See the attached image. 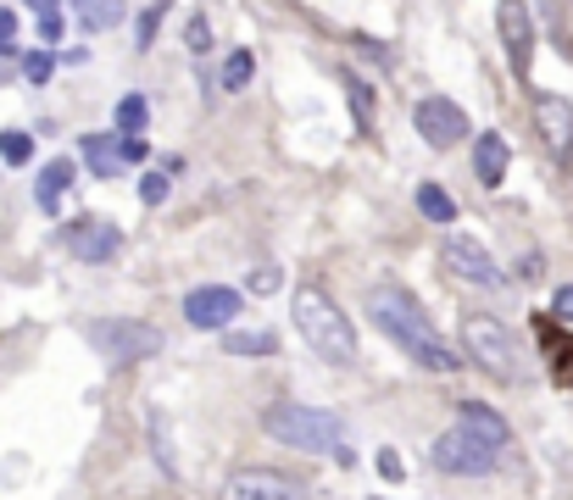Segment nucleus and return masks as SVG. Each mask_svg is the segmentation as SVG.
Wrapping results in <instances>:
<instances>
[{
	"label": "nucleus",
	"instance_id": "1",
	"mask_svg": "<svg viewBox=\"0 0 573 500\" xmlns=\"http://www.w3.org/2000/svg\"><path fill=\"white\" fill-rule=\"evenodd\" d=\"M368 312H373V323L385 328L423 373H457V367H462V357L435 334V323L423 317V307H418V300H412L401 284H378V289L368 295Z\"/></svg>",
	"mask_w": 573,
	"mask_h": 500
},
{
	"label": "nucleus",
	"instance_id": "2",
	"mask_svg": "<svg viewBox=\"0 0 573 500\" xmlns=\"http://www.w3.org/2000/svg\"><path fill=\"white\" fill-rule=\"evenodd\" d=\"M290 312H296L301 339L317 350L323 362H334V367L357 362V328H351V317L340 312V300H334L323 284H301L296 300H290Z\"/></svg>",
	"mask_w": 573,
	"mask_h": 500
},
{
	"label": "nucleus",
	"instance_id": "3",
	"mask_svg": "<svg viewBox=\"0 0 573 500\" xmlns=\"http://www.w3.org/2000/svg\"><path fill=\"white\" fill-rule=\"evenodd\" d=\"M262 428L273 445H290V450H307V457H340L346 462V423L334 412H317V407H301V400H273L262 407Z\"/></svg>",
	"mask_w": 573,
	"mask_h": 500
},
{
	"label": "nucleus",
	"instance_id": "4",
	"mask_svg": "<svg viewBox=\"0 0 573 500\" xmlns=\"http://www.w3.org/2000/svg\"><path fill=\"white\" fill-rule=\"evenodd\" d=\"M84 334H89V345H95V357H107L112 367L162 357V345H167V334H162L157 323H139V317H95Z\"/></svg>",
	"mask_w": 573,
	"mask_h": 500
},
{
	"label": "nucleus",
	"instance_id": "5",
	"mask_svg": "<svg viewBox=\"0 0 573 500\" xmlns=\"http://www.w3.org/2000/svg\"><path fill=\"white\" fill-rule=\"evenodd\" d=\"M462 350L473 362H479L485 373H496V378H518L523 373V350H518V334L507 328V323H496V317H485V312H473V317H462Z\"/></svg>",
	"mask_w": 573,
	"mask_h": 500
},
{
	"label": "nucleus",
	"instance_id": "6",
	"mask_svg": "<svg viewBox=\"0 0 573 500\" xmlns=\"http://www.w3.org/2000/svg\"><path fill=\"white\" fill-rule=\"evenodd\" d=\"M496 457H501V445H490V439H479V434H468L462 423H457V428H446L435 445H428V462H435L440 473H462V478L490 473V467H496Z\"/></svg>",
	"mask_w": 573,
	"mask_h": 500
},
{
	"label": "nucleus",
	"instance_id": "7",
	"mask_svg": "<svg viewBox=\"0 0 573 500\" xmlns=\"http://www.w3.org/2000/svg\"><path fill=\"white\" fill-rule=\"evenodd\" d=\"M412 123H418V134L435 145V150H451V145H462L473 128H468V112L457 107V100H446V95H423L418 107H412Z\"/></svg>",
	"mask_w": 573,
	"mask_h": 500
},
{
	"label": "nucleus",
	"instance_id": "8",
	"mask_svg": "<svg viewBox=\"0 0 573 500\" xmlns=\"http://www.w3.org/2000/svg\"><path fill=\"white\" fill-rule=\"evenodd\" d=\"M440 262H446L451 278H462V284H473V289H496V284H501L496 257H490V250L473 239V234H451L446 250H440Z\"/></svg>",
	"mask_w": 573,
	"mask_h": 500
},
{
	"label": "nucleus",
	"instance_id": "9",
	"mask_svg": "<svg viewBox=\"0 0 573 500\" xmlns=\"http://www.w3.org/2000/svg\"><path fill=\"white\" fill-rule=\"evenodd\" d=\"M217 500H301V478L273 473V467H234Z\"/></svg>",
	"mask_w": 573,
	"mask_h": 500
},
{
	"label": "nucleus",
	"instance_id": "10",
	"mask_svg": "<svg viewBox=\"0 0 573 500\" xmlns=\"http://www.w3.org/2000/svg\"><path fill=\"white\" fill-rule=\"evenodd\" d=\"M246 307V289H228V284H201L184 295V323L189 328H228Z\"/></svg>",
	"mask_w": 573,
	"mask_h": 500
},
{
	"label": "nucleus",
	"instance_id": "11",
	"mask_svg": "<svg viewBox=\"0 0 573 500\" xmlns=\"http://www.w3.org/2000/svg\"><path fill=\"white\" fill-rule=\"evenodd\" d=\"M535 128H540V145L551 150V162H573V107L562 95H535Z\"/></svg>",
	"mask_w": 573,
	"mask_h": 500
},
{
	"label": "nucleus",
	"instance_id": "12",
	"mask_svg": "<svg viewBox=\"0 0 573 500\" xmlns=\"http://www.w3.org/2000/svg\"><path fill=\"white\" fill-rule=\"evenodd\" d=\"M496 28H501V50H507L512 73H530V57H535L530 7H523V0H501V7H496Z\"/></svg>",
	"mask_w": 573,
	"mask_h": 500
},
{
	"label": "nucleus",
	"instance_id": "13",
	"mask_svg": "<svg viewBox=\"0 0 573 500\" xmlns=\"http://www.w3.org/2000/svg\"><path fill=\"white\" fill-rule=\"evenodd\" d=\"M67 250H73L78 262H112L117 250H123V234H117L112 217H78L67 228Z\"/></svg>",
	"mask_w": 573,
	"mask_h": 500
},
{
	"label": "nucleus",
	"instance_id": "14",
	"mask_svg": "<svg viewBox=\"0 0 573 500\" xmlns=\"http://www.w3.org/2000/svg\"><path fill=\"white\" fill-rule=\"evenodd\" d=\"M507 162H512V150L501 134H479V145H473V173H479L485 189H496L507 178Z\"/></svg>",
	"mask_w": 573,
	"mask_h": 500
},
{
	"label": "nucleus",
	"instance_id": "15",
	"mask_svg": "<svg viewBox=\"0 0 573 500\" xmlns=\"http://www.w3.org/2000/svg\"><path fill=\"white\" fill-rule=\"evenodd\" d=\"M223 350L228 357H246V362H262V357H278V334H267V328H251V334L223 328Z\"/></svg>",
	"mask_w": 573,
	"mask_h": 500
},
{
	"label": "nucleus",
	"instance_id": "16",
	"mask_svg": "<svg viewBox=\"0 0 573 500\" xmlns=\"http://www.w3.org/2000/svg\"><path fill=\"white\" fill-rule=\"evenodd\" d=\"M123 12H128V0H73V17H78L89 34L117 28V23H123Z\"/></svg>",
	"mask_w": 573,
	"mask_h": 500
},
{
	"label": "nucleus",
	"instance_id": "17",
	"mask_svg": "<svg viewBox=\"0 0 573 500\" xmlns=\"http://www.w3.org/2000/svg\"><path fill=\"white\" fill-rule=\"evenodd\" d=\"M117 139H123V134H84V162L101 173V178H117V167H123Z\"/></svg>",
	"mask_w": 573,
	"mask_h": 500
},
{
	"label": "nucleus",
	"instance_id": "18",
	"mask_svg": "<svg viewBox=\"0 0 573 500\" xmlns=\"http://www.w3.org/2000/svg\"><path fill=\"white\" fill-rule=\"evenodd\" d=\"M457 423L468 428V434H479V439H490V445H507L512 434H507V423L490 412V407H479V400H462V412H457Z\"/></svg>",
	"mask_w": 573,
	"mask_h": 500
},
{
	"label": "nucleus",
	"instance_id": "19",
	"mask_svg": "<svg viewBox=\"0 0 573 500\" xmlns=\"http://www.w3.org/2000/svg\"><path fill=\"white\" fill-rule=\"evenodd\" d=\"M67 184H73V162H51V167L39 173V189H34V195H39V207H45V212H57V207H62V195H67Z\"/></svg>",
	"mask_w": 573,
	"mask_h": 500
},
{
	"label": "nucleus",
	"instance_id": "20",
	"mask_svg": "<svg viewBox=\"0 0 573 500\" xmlns=\"http://www.w3.org/2000/svg\"><path fill=\"white\" fill-rule=\"evenodd\" d=\"M418 212L428 223H457V200L440 189V184H418Z\"/></svg>",
	"mask_w": 573,
	"mask_h": 500
},
{
	"label": "nucleus",
	"instance_id": "21",
	"mask_svg": "<svg viewBox=\"0 0 573 500\" xmlns=\"http://www.w3.org/2000/svg\"><path fill=\"white\" fill-rule=\"evenodd\" d=\"M151 123V100L146 95H123L117 100V134H146Z\"/></svg>",
	"mask_w": 573,
	"mask_h": 500
},
{
	"label": "nucleus",
	"instance_id": "22",
	"mask_svg": "<svg viewBox=\"0 0 573 500\" xmlns=\"http://www.w3.org/2000/svg\"><path fill=\"white\" fill-rule=\"evenodd\" d=\"M34 157V139L23 134V128H7V134H0V162H7V167H23Z\"/></svg>",
	"mask_w": 573,
	"mask_h": 500
},
{
	"label": "nucleus",
	"instance_id": "23",
	"mask_svg": "<svg viewBox=\"0 0 573 500\" xmlns=\"http://www.w3.org/2000/svg\"><path fill=\"white\" fill-rule=\"evenodd\" d=\"M251 73H257L251 50H234V57L223 62V89H246V84H251Z\"/></svg>",
	"mask_w": 573,
	"mask_h": 500
},
{
	"label": "nucleus",
	"instance_id": "24",
	"mask_svg": "<svg viewBox=\"0 0 573 500\" xmlns=\"http://www.w3.org/2000/svg\"><path fill=\"white\" fill-rule=\"evenodd\" d=\"M184 39H189V50H196V57H207V50H212V23H207V12H189Z\"/></svg>",
	"mask_w": 573,
	"mask_h": 500
},
{
	"label": "nucleus",
	"instance_id": "25",
	"mask_svg": "<svg viewBox=\"0 0 573 500\" xmlns=\"http://www.w3.org/2000/svg\"><path fill=\"white\" fill-rule=\"evenodd\" d=\"M346 89H351V112H357L362 128H368V123H373V89H368L357 73H346Z\"/></svg>",
	"mask_w": 573,
	"mask_h": 500
},
{
	"label": "nucleus",
	"instance_id": "26",
	"mask_svg": "<svg viewBox=\"0 0 573 500\" xmlns=\"http://www.w3.org/2000/svg\"><path fill=\"white\" fill-rule=\"evenodd\" d=\"M51 67H57L51 50H34V57L23 62V78H28V84H51Z\"/></svg>",
	"mask_w": 573,
	"mask_h": 500
},
{
	"label": "nucleus",
	"instance_id": "27",
	"mask_svg": "<svg viewBox=\"0 0 573 500\" xmlns=\"http://www.w3.org/2000/svg\"><path fill=\"white\" fill-rule=\"evenodd\" d=\"M162 17H167V0H151V12H146V17H139V50H146V45L157 39Z\"/></svg>",
	"mask_w": 573,
	"mask_h": 500
},
{
	"label": "nucleus",
	"instance_id": "28",
	"mask_svg": "<svg viewBox=\"0 0 573 500\" xmlns=\"http://www.w3.org/2000/svg\"><path fill=\"white\" fill-rule=\"evenodd\" d=\"M139 200H146V207H162V200H167V173H146V178H139Z\"/></svg>",
	"mask_w": 573,
	"mask_h": 500
},
{
	"label": "nucleus",
	"instance_id": "29",
	"mask_svg": "<svg viewBox=\"0 0 573 500\" xmlns=\"http://www.w3.org/2000/svg\"><path fill=\"white\" fill-rule=\"evenodd\" d=\"M278 284H284V273H278V267H257V273L246 278V289H251V295H273Z\"/></svg>",
	"mask_w": 573,
	"mask_h": 500
},
{
	"label": "nucleus",
	"instance_id": "30",
	"mask_svg": "<svg viewBox=\"0 0 573 500\" xmlns=\"http://www.w3.org/2000/svg\"><path fill=\"white\" fill-rule=\"evenodd\" d=\"M551 312H557V323H573V284H562V289H557Z\"/></svg>",
	"mask_w": 573,
	"mask_h": 500
},
{
	"label": "nucleus",
	"instance_id": "31",
	"mask_svg": "<svg viewBox=\"0 0 573 500\" xmlns=\"http://www.w3.org/2000/svg\"><path fill=\"white\" fill-rule=\"evenodd\" d=\"M12 45H17V17L0 7V50H12Z\"/></svg>",
	"mask_w": 573,
	"mask_h": 500
},
{
	"label": "nucleus",
	"instance_id": "32",
	"mask_svg": "<svg viewBox=\"0 0 573 500\" xmlns=\"http://www.w3.org/2000/svg\"><path fill=\"white\" fill-rule=\"evenodd\" d=\"M62 39V12L57 17H39V45H57Z\"/></svg>",
	"mask_w": 573,
	"mask_h": 500
},
{
	"label": "nucleus",
	"instance_id": "33",
	"mask_svg": "<svg viewBox=\"0 0 573 500\" xmlns=\"http://www.w3.org/2000/svg\"><path fill=\"white\" fill-rule=\"evenodd\" d=\"M378 473H385V478H401V457H396V450H378Z\"/></svg>",
	"mask_w": 573,
	"mask_h": 500
},
{
	"label": "nucleus",
	"instance_id": "34",
	"mask_svg": "<svg viewBox=\"0 0 573 500\" xmlns=\"http://www.w3.org/2000/svg\"><path fill=\"white\" fill-rule=\"evenodd\" d=\"M28 12H34V17H57L62 0H28Z\"/></svg>",
	"mask_w": 573,
	"mask_h": 500
},
{
	"label": "nucleus",
	"instance_id": "35",
	"mask_svg": "<svg viewBox=\"0 0 573 500\" xmlns=\"http://www.w3.org/2000/svg\"><path fill=\"white\" fill-rule=\"evenodd\" d=\"M557 373H562V378H573V345H562V350H557Z\"/></svg>",
	"mask_w": 573,
	"mask_h": 500
},
{
	"label": "nucleus",
	"instance_id": "36",
	"mask_svg": "<svg viewBox=\"0 0 573 500\" xmlns=\"http://www.w3.org/2000/svg\"><path fill=\"white\" fill-rule=\"evenodd\" d=\"M518 273H523V278H540V273H546V262H540V257H523V267H518Z\"/></svg>",
	"mask_w": 573,
	"mask_h": 500
}]
</instances>
